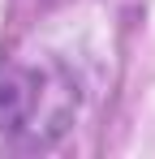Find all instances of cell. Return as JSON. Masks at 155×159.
I'll list each match as a JSON object with an SVG mask.
<instances>
[]
</instances>
